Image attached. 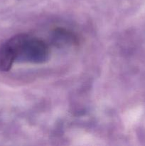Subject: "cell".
<instances>
[{"instance_id":"1","label":"cell","mask_w":145,"mask_h":146,"mask_svg":"<svg viewBox=\"0 0 145 146\" xmlns=\"http://www.w3.org/2000/svg\"><path fill=\"white\" fill-rule=\"evenodd\" d=\"M15 62L43 64L49 58V48L43 40L18 34L4 43Z\"/></svg>"},{"instance_id":"2","label":"cell","mask_w":145,"mask_h":146,"mask_svg":"<svg viewBox=\"0 0 145 146\" xmlns=\"http://www.w3.org/2000/svg\"><path fill=\"white\" fill-rule=\"evenodd\" d=\"M76 37L72 33L63 28H57L54 30L53 40L56 45H67L76 42Z\"/></svg>"}]
</instances>
